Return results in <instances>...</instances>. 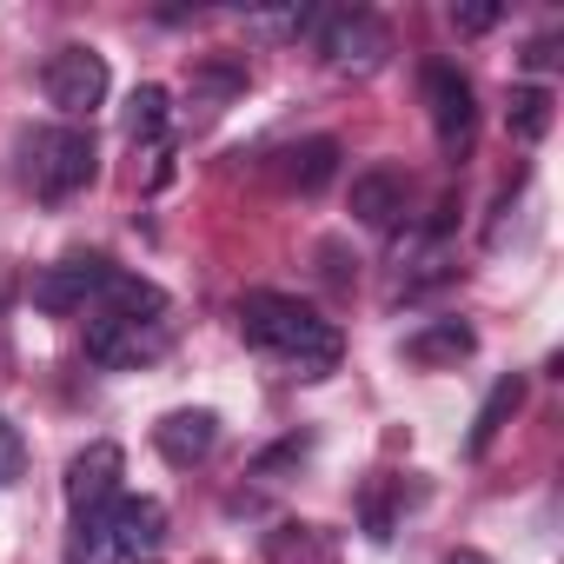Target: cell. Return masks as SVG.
I'll use <instances>...</instances> for the list:
<instances>
[{
	"label": "cell",
	"mask_w": 564,
	"mask_h": 564,
	"mask_svg": "<svg viewBox=\"0 0 564 564\" xmlns=\"http://www.w3.org/2000/svg\"><path fill=\"white\" fill-rule=\"evenodd\" d=\"M94 173H100V153H94V133H87V127H41V133L28 140V186H34L47 206L74 199Z\"/></svg>",
	"instance_id": "cell-2"
},
{
	"label": "cell",
	"mask_w": 564,
	"mask_h": 564,
	"mask_svg": "<svg viewBox=\"0 0 564 564\" xmlns=\"http://www.w3.org/2000/svg\"><path fill=\"white\" fill-rule=\"evenodd\" d=\"M232 319H239V339H246L252 352L286 359V366H300L306 379L333 372L339 352H346L339 326H333L326 313H313L306 300H286V293H246V300L232 306Z\"/></svg>",
	"instance_id": "cell-1"
},
{
	"label": "cell",
	"mask_w": 564,
	"mask_h": 564,
	"mask_svg": "<svg viewBox=\"0 0 564 564\" xmlns=\"http://www.w3.org/2000/svg\"><path fill=\"white\" fill-rule=\"evenodd\" d=\"M153 445H160V458H166L173 471H193V465L213 458V445H219V412L180 405V412H166V419L153 425Z\"/></svg>",
	"instance_id": "cell-10"
},
{
	"label": "cell",
	"mask_w": 564,
	"mask_h": 564,
	"mask_svg": "<svg viewBox=\"0 0 564 564\" xmlns=\"http://www.w3.org/2000/svg\"><path fill=\"white\" fill-rule=\"evenodd\" d=\"M279 173H286V186H300V193L333 186V173H339V140H300V147H286V153H279Z\"/></svg>",
	"instance_id": "cell-13"
},
{
	"label": "cell",
	"mask_w": 564,
	"mask_h": 564,
	"mask_svg": "<svg viewBox=\"0 0 564 564\" xmlns=\"http://www.w3.org/2000/svg\"><path fill=\"white\" fill-rule=\"evenodd\" d=\"M505 120H511L518 140H544V133H551V94H544V87H518Z\"/></svg>",
	"instance_id": "cell-17"
},
{
	"label": "cell",
	"mask_w": 564,
	"mask_h": 564,
	"mask_svg": "<svg viewBox=\"0 0 564 564\" xmlns=\"http://www.w3.org/2000/svg\"><path fill=\"white\" fill-rule=\"evenodd\" d=\"M319 54L333 74H379L392 54V34L379 14L352 8V14H319Z\"/></svg>",
	"instance_id": "cell-5"
},
{
	"label": "cell",
	"mask_w": 564,
	"mask_h": 564,
	"mask_svg": "<svg viewBox=\"0 0 564 564\" xmlns=\"http://www.w3.org/2000/svg\"><path fill=\"white\" fill-rule=\"evenodd\" d=\"M120 478H127V452L107 445V438L87 445V452L67 465V511H74V524H80V518H107V505L127 491Z\"/></svg>",
	"instance_id": "cell-9"
},
{
	"label": "cell",
	"mask_w": 564,
	"mask_h": 564,
	"mask_svg": "<svg viewBox=\"0 0 564 564\" xmlns=\"http://www.w3.org/2000/svg\"><path fill=\"white\" fill-rule=\"evenodd\" d=\"M21 478H28V438L14 419H0V491L21 485Z\"/></svg>",
	"instance_id": "cell-19"
},
{
	"label": "cell",
	"mask_w": 564,
	"mask_h": 564,
	"mask_svg": "<svg viewBox=\"0 0 564 564\" xmlns=\"http://www.w3.org/2000/svg\"><path fill=\"white\" fill-rule=\"evenodd\" d=\"M524 67H557V41H551V34L531 41V47H524Z\"/></svg>",
	"instance_id": "cell-22"
},
{
	"label": "cell",
	"mask_w": 564,
	"mask_h": 564,
	"mask_svg": "<svg viewBox=\"0 0 564 564\" xmlns=\"http://www.w3.org/2000/svg\"><path fill=\"white\" fill-rule=\"evenodd\" d=\"M518 405H524V372H505V379L485 392V405H478V419H471V438H465V452H471V458H485V452L498 445V432L518 419Z\"/></svg>",
	"instance_id": "cell-12"
},
{
	"label": "cell",
	"mask_w": 564,
	"mask_h": 564,
	"mask_svg": "<svg viewBox=\"0 0 564 564\" xmlns=\"http://www.w3.org/2000/svg\"><path fill=\"white\" fill-rule=\"evenodd\" d=\"M352 213H359L366 226H392V219L405 213L399 173H359V180H352Z\"/></svg>",
	"instance_id": "cell-14"
},
{
	"label": "cell",
	"mask_w": 564,
	"mask_h": 564,
	"mask_svg": "<svg viewBox=\"0 0 564 564\" xmlns=\"http://www.w3.org/2000/svg\"><path fill=\"white\" fill-rule=\"evenodd\" d=\"M425 107H432V133H438V153L458 166L471 160V140H478V100H471V80L445 61L425 67Z\"/></svg>",
	"instance_id": "cell-3"
},
{
	"label": "cell",
	"mask_w": 564,
	"mask_h": 564,
	"mask_svg": "<svg viewBox=\"0 0 564 564\" xmlns=\"http://www.w3.org/2000/svg\"><path fill=\"white\" fill-rule=\"evenodd\" d=\"M107 279H113V259H107V252H67L61 265H47V272L34 279V306L54 313V319L87 313V306L100 300Z\"/></svg>",
	"instance_id": "cell-6"
},
{
	"label": "cell",
	"mask_w": 564,
	"mask_h": 564,
	"mask_svg": "<svg viewBox=\"0 0 564 564\" xmlns=\"http://www.w3.org/2000/svg\"><path fill=\"white\" fill-rule=\"evenodd\" d=\"M166 120H173V94L166 87H133V100H127V140L153 147L166 133Z\"/></svg>",
	"instance_id": "cell-16"
},
{
	"label": "cell",
	"mask_w": 564,
	"mask_h": 564,
	"mask_svg": "<svg viewBox=\"0 0 564 564\" xmlns=\"http://www.w3.org/2000/svg\"><path fill=\"white\" fill-rule=\"evenodd\" d=\"M505 21V8H491V0H485V8H452V28L458 34H485V28H498Z\"/></svg>",
	"instance_id": "cell-21"
},
{
	"label": "cell",
	"mask_w": 564,
	"mask_h": 564,
	"mask_svg": "<svg viewBox=\"0 0 564 564\" xmlns=\"http://www.w3.org/2000/svg\"><path fill=\"white\" fill-rule=\"evenodd\" d=\"M107 538H113L120 564H153L166 551V505L147 498V491H120L107 505Z\"/></svg>",
	"instance_id": "cell-7"
},
{
	"label": "cell",
	"mask_w": 564,
	"mask_h": 564,
	"mask_svg": "<svg viewBox=\"0 0 564 564\" xmlns=\"http://www.w3.org/2000/svg\"><path fill=\"white\" fill-rule=\"evenodd\" d=\"M166 352V319H87V359L107 372H133Z\"/></svg>",
	"instance_id": "cell-8"
},
{
	"label": "cell",
	"mask_w": 564,
	"mask_h": 564,
	"mask_svg": "<svg viewBox=\"0 0 564 564\" xmlns=\"http://www.w3.org/2000/svg\"><path fill=\"white\" fill-rule=\"evenodd\" d=\"M478 352V333L465 326V319H432V326H419L412 339H405V359L412 366H458V359H471Z\"/></svg>",
	"instance_id": "cell-11"
},
{
	"label": "cell",
	"mask_w": 564,
	"mask_h": 564,
	"mask_svg": "<svg viewBox=\"0 0 564 564\" xmlns=\"http://www.w3.org/2000/svg\"><path fill=\"white\" fill-rule=\"evenodd\" d=\"M306 452H313V438H279V445L252 465V478H279V471H293V465H306Z\"/></svg>",
	"instance_id": "cell-20"
},
{
	"label": "cell",
	"mask_w": 564,
	"mask_h": 564,
	"mask_svg": "<svg viewBox=\"0 0 564 564\" xmlns=\"http://www.w3.org/2000/svg\"><path fill=\"white\" fill-rule=\"evenodd\" d=\"M239 87H246V61H199L193 67V107H199V120H213Z\"/></svg>",
	"instance_id": "cell-15"
},
{
	"label": "cell",
	"mask_w": 564,
	"mask_h": 564,
	"mask_svg": "<svg viewBox=\"0 0 564 564\" xmlns=\"http://www.w3.org/2000/svg\"><path fill=\"white\" fill-rule=\"evenodd\" d=\"M41 87H47V107H61L67 113V127L74 120H87L100 100H107V87H113V74H107V54H94V47H61L47 67H41Z\"/></svg>",
	"instance_id": "cell-4"
},
{
	"label": "cell",
	"mask_w": 564,
	"mask_h": 564,
	"mask_svg": "<svg viewBox=\"0 0 564 564\" xmlns=\"http://www.w3.org/2000/svg\"><path fill=\"white\" fill-rule=\"evenodd\" d=\"M445 564H491V557H485V551H452Z\"/></svg>",
	"instance_id": "cell-23"
},
{
	"label": "cell",
	"mask_w": 564,
	"mask_h": 564,
	"mask_svg": "<svg viewBox=\"0 0 564 564\" xmlns=\"http://www.w3.org/2000/svg\"><path fill=\"white\" fill-rule=\"evenodd\" d=\"M67 564H120V557H113V538H107V518H80V524H74Z\"/></svg>",
	"instance_id": "cell-18"
}]
</instances>
